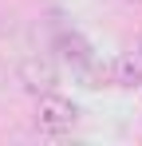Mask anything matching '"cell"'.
Listing matches in <instances>:
<instances>
[{
  "label": "cell",
  "instance_id": "2",
  "mask_svg": "<svg viewBox=\"0 0 142 146\" xmlns=\"http://www.w3.org/2000/svg\"><path fill=\"white\" fill-rule=\"evenodd\" d=\"M24 91H32V95H44V91H55V83H59V67L47 59V55H28L20 63V71H16Z\"/></svg>",
  "mask_w": 142,
  "mask_h": 146
},
{
  "label": "cell",
  "instance_id": "4",
  "mask_svg": "<svg viewBox=\"0 0 142 146\" xmlns=\"http://www.w3.org/2000/svg\"><path fill=\"white\" fill-rule=\"evenodd\" d=\"M111 79H115L118 87H142V59H138V51L134 55H118L115 63H111Z\"/></svg>",
  "mask_w": 142,
  "mask_h": 146
},
{
  "label": "cell",
  "instance_id": "1",
  "mask_svg": "<svg viewBox=\"0 0 142 146\" xmlns=\"http://www.w3.org/2000/svg\"><path fill=\"white\" fill-rule=\"evenodd\" d=\"M79 119V107L71 103V99L55 95V91H44V95H36V126L47 130V134H63L71 130Z\"/></svg>",
  "mask_w": 142,
  "mask_h": 146
},
{
  "label": "cell",
  "instance_id": "3",
  "mask_svg": "<svg viewBox=\"0 0 142 146\" xmlns=\"http://www.w3.org/2000/svg\"><path fill=\"white\" fill-rule=\"evenodd\" d=\"M55 51H59V59L67 63L71 71L87 67V63L95 59V48H91V40H87L83 32H75V28H63V32H55Z\"/></svg>",
  "mask_w": 142,
  "mask_h": 146
},
{
  "label": "cell",
  "instance_id": "5",
  "mask_svg": "<svg viewBox=\"0 0 142 146\" xmlns=\"http://www.w3.org/2000/svg\"><path fill=\"white\" fill-rule=\"evenodd\" d=\"M138 59H142V40H138Z\"/></svg>",
  "mask_w": 142,
  "mask_h": 146
}]
</instances>
